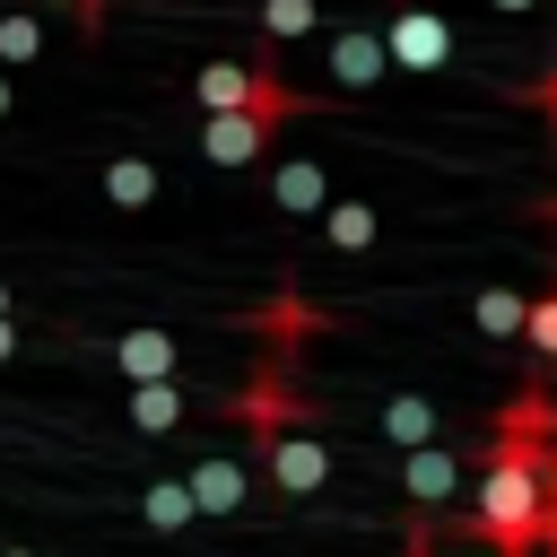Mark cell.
Here are the masks:
<instances>
[{
  "mask_svg": "<svg viewBox=\"0 0 557 557\" xmlns=\"http://www.w3.org/2000/svg\"><path fill=\"white\" fill-rule=\"evenodd\" d=\"M183 409H191V392L165 374V383H131V426L139 435H165V426H183Z\"/></svg>",
  "mask_w": 557,
  "mask_h": 557,
  "instance_id": "cell-12",
  "label": "cell"
},
{
  "mask_svg": "<svg viewBox=\"0 0 557 557\" xmlns=\"http://www.w3.org/2000/svg\"><path fill=\"white\" fill-rule=\"evenodd\" d=\"M191 496H200V513H235L244 505V461H200L191 470Z\"/></svg>",
  "mask_w": 557,
  "mask_h": 557,
  "instance_id": "cell-17",
  "label": "cell"
},
{
  "mask_svg": "<svg viewBox=\"0 0 557 557\" xmlns=\"http://www.w3.org/2000/svg\"><path fill=\"white\" fill-rule=\"evenodd\" d=\"M400 487H409V505H444V496L461 487V461H453L444 444H418V453L400 461Z\"/></svg>",
  "mask_w": 557,
  "mask_h": 557,
  "instance_id": "cell-10",
  "label": "cell"
},
{
  "mask_svg": "<svg viewBox=\"0 0 557 557\" xmlns=\"http://www.w3.org/2000/svg\"><path fill=\"white\" fill-rule=\"evenodd\" d=\"M522 348H531L540 366H557V287H548V296H531V322H522Z\"/></svg>",
  "mask_w": 557,
  "mask_h": 557,
  "instance_id": "cell-20",
  "label": "cell"
},
{
  "mask_svg": "<svg viewBox=\"0 0 557 557\" xmlns=\"http://www.w3.org/2000/svg\"><path fill=\"white\" fill-rule=\"evenodd\" d=\"M9 104H17V87H9V70H0V122H9Z\"/></svg>",
  "mask_w": 557,
  "mask_h": 557,
  "instance_id": "cell-24",
  "label": "cell"
},
{
  "mask_svg": "<svg viewBox=\"0 0 557 557\" xmlns=\"http://www.w3.org/2000/svg\"><path fill=\"white\" fill-rule=\"evenodd\" d=\"M261 470H270V487H287V496H313V487L331 479V444H322V435H296V426H287V435H278V444L261 453Z\"/></svg>",
  "mask_w": 557,
  "mask_h": 557,
  "instance_id": "cell-6",
  "label": "cell"
},
{
  "mask_svg": "<svg viewBox=\"0 0 557 557\" xmlns=\"http://www.w3.org/2000/svg\"><path fill=\"white\" fill-rule=\"evenodd\" d=\"M191 96H200V113H278V122H296V113L322 104V96L287 87L278 61H200L191 70Z\"/></svg>",
  "mask_w": 557,
  "mask_h": 557,
  "instance_id": "cell-2",
  "label": "cell"
},
{
  "mask_svg": "<svg viewBox=\"0 0 557 557\" xmlns=\"http://www.w3.org/2000/svg\"><path fill=\"white\" fill-rule=\"evenodd\" d=\"M548 444H557V409L540 392H522L496 418V444H487V470H479V505H470V531L496 557H540V540H548Z\"/></svg>",
  "mask_w": 557,
  "mask_h": 557,
  "instance_id": "cell-1",
  "label": "cell"
},
{
  "mask_svg": "<svg viewBox=\"0 0 557 557\" xmlns=\"http://www.w3.org/2000/svg\"><path fill=\"white\" fill-rule=\"evenodd\" d=\"M322 26V0H261V35L270 44H296V35H313Z\"/></svg>",
  "mask_w": 557,
  "mask_h": 557,
  "instance_id": "cell-18",
  "label": "cell"
},
{
  "mask_svg": "<svg viewBox=\"0 0 557 557\" xmlns=\"http://www.w3.org/2000/svg\"><path fill=\"white\" fill-rule=\"evenodd\" d=\"M191 513H200L191 479H148V487H139V522H148V531H183Z\"/></svg>",
  "mask_w": 557,
  "mask_h": 557,
  "instance_id": "cell-13",
  "label": "cell"
},
{
  "mask_svg": "<svg viewBox=\"0 0 557 557\" xmlns=\"http://www.w3.org/2000/svg\"><path fill=\"white\" fill-rule=\"evenodd\" d=\"M383 44H392V70H444L453 61V26L435 9H418V0H400L383 17Z\"/></svg>",
  "mask_w": 557,
  "mask_h": 557,
  "instance_id": "cell-4",
  "label": "cell"
},
{
  "mask_svg": "<svg viewBox=\"0 0 557 557\" xmlns=\"http://www.w3.org/2000/svg\"><path fill=\"white\" fill-rule=\"evenodd\" d=\"M235 418H244V435H252V453H270L296 418H305V392L287 383V348H270L261 366H252V383H244V400H235Z\"/></svg>",
  "mask_w": 557,
  "mask_h": 557,
  "instance_id": "cell-3",
  "label": "cell"
},
{
  "mask_svg": "<svg viewBox=\"0 0 557 557\" xmlns=\"http://www.w3.org/2000/svg\"><path fill=\"white\" fill-rule=\"evenodd\" d=\"M496 9H540V0H496Z\"/></svg>",
  "mask_w": 557,
  "mask_h": 557,
  "instance_id": "cell-25",
  "label": "cell"
},
{
  "mask_svg": "<svg viewBox=\"0 0 557 557\" xmlns=\"http://www.w3.org/2000/svg\"><path fill=\"white\" fill-rule=\"evenodd\" d=\"M104 200H113V209H148V200H157V165H148V157H113V165H104Z\"/></svg>",
  "mask_w": 557,
  "mask_h": 557,
  "instance_id": "cell-15",
  "label": "cell"
},
{
  "mask_svg": "<svg viewBox=\"0 0 557 557\" xmlns=\"http://www.w3.org/2000/svg\"><path fill=\"white\" fill-rule=\"evenodd\" d=\"M44 9H70V17H78V35H96V26H104V0H44Z\"/></svg>",
  "mask_w": 557,
  "mask_h": 557,
  "instance_id": "cell-21",
  "label": "cell"
},
{
  "mask_svg": "<svg viewBox=\"0 0 557 557\" xmlns=\"http://www.w3.org/2000/svg\"><path fill=\"white\" fill-rule=\"evenodd\" d=\"M470 322H479L487 339H522V322H531V296H513V287H487V296L470 305Z\"/></svg>",
  "mask_w": 557,
  "mask_h": 557,
  "instance_id": "cell-16",
  "label": "cell"
},
{
  "mask_svg": "<svg viewBox=\"0 0 557 557\" xmlns=\"http://www.w3.org/2000/svg\"><path fill=\"white\" fill-rule=\"evenodd\" d=\"M44 52V17L35 9H0V61H35Z\"/></svg>",
  "mask_w": 557,
  "mask_h": 557,
  "instance_id": "cell-19",
  "label": "cell"
},
{
  "mask_svg": "<svg viewBox=\"0 0 557 557\" xmlns=\"http://www.w3.org/2000/svg\"><path fill=\"white\" fill-rule=\"evenodd\" d=\"M0 557H35V548H0Z\"/></svg>",
  "mask_w": 557,
  "mask_h": 557,
  "instance_id": "cell-26",
  "label": "cell"
},
{
  "mask_svg": "<svg viewBox=\"0 0 557 557\" xmlns=\"http://www.w3.org/2000/svg\"><path fill=\"white\" fill-rule=\"evenodd\" d=\"M435 426H444V409H435L426 392H392V400H383V435H392L400 453H418V444H435Z\"/></svg>",
  "mask_w": 557,
  "mask_h": 557,
  "instance_id": "cell-11",
  "label": "cell"
},
{
  "mask_svg": "<svg viewBox=\"0 0 557 557\" xmlns=\"http://www.w3.org/2000/svg\"><path fill=\"white\" fill-rule=\"evenodd\" d=\"M270 209H287V218L331 209V165H322V157H287V165H270Z\"/></svg>",
  "mask_w": 557,
  "mask_h": 557,
  "instance_id": "cell-7",
  "label": "cell"
},
{
  "mask_svg": "<svg viewBox=\"0 0 557 557\" xmlns=\"http://www.w3.org/2000/svg\"><path fill=\"white\" fill-rule=\"evenodd\" d=\"M113 366H122V383H165L183 366V339L174 331H122L113 339Z\"/></svg>",
  "mask_w": 557,
  "mask_h": 557,
  "instance_id": "cell-8",
  "label": "cell"
},
{
  "mask_svg": "<svg viewBox=\"0 0 557 557\" xmlns=\"http://www.w3.org/2000/svg\"><path fill=\"white\" fill-rule=\"evenodd\" d=\"M531 104H540V113H548V122H557V61H548V78H540V87H531Z\"/></svg>",
  "mask_w": 557,
  "mask_h": 557,
  "instance_id": "cell-22",
  "label": "cell"
},
{
  "mask_svg": "<svg viewBox=\"0 0 557 557\" xmlns=\"http://www.w3.org/2000/svg\"><path fill=\"white\" fill-rule=\"evenodd\" d=\"M0 313H9V278H0Z\"/></svg>",
  "mask_w": 557,
  "mask_h": 557,
  "instance_id": "cell-27",
  "label": "cell"
},
{
  "mask_svg": "<svg viewBox=\"0 0 557 557\" xmlns=\"http://www.w3.org/2000/svg\"><path fill=\"white\" fill-rule=\"evenodd\" d=\"M17 348H26V339H17V322H9V313H0V366H9V357H17Z\"/></svg>",
  "mask_w": 557,
  "mask_h": 557,
  "instance_id": "cell-23",
  "label": "cell"
},
{
  "mask_svg": "<svg viewBox=\"0 0 557 557\" xmlns=\"http://www.w3.org/2000/svg\"><path fill=\"white\" fill-rule=\"evenodd\" d=\"M383 70H392V44L383 35H366V26L331 35V87H374Z\"/></svg>",
  "mask_w": 557,
  "mask_h": 557,
  "instance_id": "cell-9",
  "label": "cell"
},
{
  "mask_svg": "<svg viewBox=\"0 0 557 557\" xmlns=\"http://www.w3.org/2000/svg\"><path fill=\"white\" fill-rule=\"evenodd\" d=\"M270 139H278V113H209L200 122V157L209 165H252Z\"/></svg>",
  "mask_w": 557,
  "mask_h": 557,
  "instance_id": "cell-5",
  "label": "cell"
},
{
  "mask_svg": "<svg viewBox=\"0 0 557 557\" xmlns=\"http://www.w3.org/2000/svg\"><path fill=\"white\" fill-rule=\"evenodd\" d=\"M322 235H331L339 252H366V244L383 235V218H374V200H357V191H348V200H331V209H322Z\"/></svg>",
  "mask_w": 557,
  "mask_h": 557,
  "instance_id": "cell-14",
  "label": "cell"
}]
</instances>
